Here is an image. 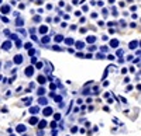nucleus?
Here are the masks:
<instances>
[{"instance_id":"f257e3e1","label":"nucleus","mask_w":141,"mask_h":136,"mask_svg":"<svg viewBox=\"0 0 141 136\" xmlns=\"http://www.w3.org/2000/svg\"><path fill=\"white\" fill-rule=\"evenodd\" d=\"M33 73H34V69H33V66H28L26 69V75L27 76H33Z\"/></svg>"},{"instance_id":"f03ea898","label":"nucleus","mask_w":141,"mask_h":136,"mask_svg":"<svg viewBox=\"0 0 141 136\" xmlns=\"http://www.w3.org/2000/svg\"><path fill=\"white\" fill-rule=\"evenodd\" d=\"M1 48L4 49V51H7V49H10V48H11V42H10V41H6L4 44H3V46H1Z\"/></svg>"},{"instance_id":"7ed1b4c3","label":"nucleus","mask_w":141,"mask_h":136,"mask_svg":"<svg viewBox=\"0 0 141 136\" xmlns=\"http://www.w3.org/2000/svg\"><path fill=\"white\" fill-rule=\"evenodd\" d=\"M110 46L111 48H117V46H119V41L117 39H111L110 41Z\"/></svg>"},{"instance_id":"20e7f679","label":"nucleus","mask_w":141,"mask_h":136,"mask_svg":"<svg viewBox=\"0 0 141 136\" xmlns=\"http://www.w3.org/2000/svg\"><path fill=\"white\" fill-rule=\"evenodd\" d=\"M1 13H3V14L10 13V7H9V6H3V7H1Z\"/></svg>"},{"instance_id":"39448f33","label":"nucleus","mask_w":141,"mask_h":136,"mask_svg":"<svg viewBox=\"0 0 141 136\" xmlns=\"http://www.w3.org/2000/svg\"><path fill=\"white\" fill-rule=\"evenodd\" d=\"M21 62H23V58H21V55H17V56L14 58V63H17V65H18V63H21Z\"/></svg>"},{"instance_id":"423d86ee","label":"nucleus","mask_w":141,"mask_h":136,"mask_svg":"<svg viewBox=\"0 0 141 136\" xmlns=\"http://www.w3.org/2000/svg\"><path fill=\"white\" fill-rule=\"evenodd\" d=\"M137 45H138V42H137V41H133V42H130V45H128V46H130V49H136Z\"/></svg>"},{"instance_id":"0eeeda50","label":"nucleus","mask_w":141,"mask_h":136,"mask_svg":"<svg viewBox=\"0 0 141 136\" xmlns=\"http://www.w3.org/2000/svg\"><path fill=\"white\" fill-rule=\"evenodd\" d=\"M47 31H48V28H47V27H45V25H42V27H41V28H40V32H41V34H45Z\"/></svg>"},{"instance_id":"6e6552de","label":"nucleus","mask_w":141,"mask_h":136,"mask_svg":"<svg viewBox=\"0 0 141 136\" xmlns=\"http://www.w3.org/2000/svg\"><path fill=\"white\" fill-rule=\"evenodd\" d=\"M76 48H78V49H82V48H83V42H76Z\"/></svg>"},{"instance_id":"1a4fd4ad","label":"nucleus","mask_w":141,"mask_h":136,"mask_svg":"<svg viewBox=\"0 0 141 136\" xmlns=\"http://www.w3.org/2000/svg\"><path fill=\"white\" fill-rule=\"evenodd\" d=\"M38 102H40L41 105H45V104H47V100H45V98H40V100H38Z\"/></svg>"},{"instance_id":"9d476101","label":"nucleus","mask_w":141,"mask_h":136,"mask_svg":"<svg viewBox=\"0 0 141 136\" xmlns=\"http://www.w3.org/2000/svg\"><path fill=\"white\" fill-rule=\"evenodd\" d=\"M95 41H96V38H95V37H88V42H90V44H92V42H95Z\"/></svg>"},{"instance_id":"9b49d317","label":"nucleus","mask_w":141,"mask_h":136,"mask_svg":"<svg viewBox=\"0 0 141 136\" xmlns=\"http://www.w3.org/2000/svg\"><path fill=\"white\" fill-rule=\"evenodd\" d=\"M38 81L44 84V83H45V77H44V76H40V77H38Z\"/></svg>"},{"instance_id":"f8f14e48","label":"nucleus","mask_w":141,"mask_h":136,"mask_svg":"<svg viewBox=\"0 0 141 136\" xmlns=\"http://www.w3.org/2000/svg\"><path fill=\"white\" fill-rule=\"evenodd\" d=\"M23 24H24V21H23L21 18H17V25H18V27H21Z\"/></svg>"},{"instance_id":"ddd939ff","label":"nucleus","mask_w":141,"mask_h":136,"mask_svg":"<svg viewBox=\"0 0 141 136\" xmlns=\"http://www.w3.org/2000/svg\"><path fill=\"white\" fill-rule=\"evenodd\" d=\"M51 114V108H45L44 110V115H49Z\"/></svg>"},{"instance_id":"4468645a","label":"nucleus","mask_w":141,"mask_h":136,"mask_svg":"<svg viewBox=\"0 0 141 136\" xmlns=\"http://www.w3.org/2000/svg\"><path fill=\"white\" fill-rule=\"evenodd\" d=\"M62 39H64L62 35H57V37H55V41H57V42H59V41H62Z\"/></svg>"},{"instance_id":"2eb2a0df","label":"nucleus","mask_w":141,"mask_h":136,"mask_svg":"<svg viewBox=\"0 0 141 136\" xmlns=\"http://www.w3.org/2000/svg\"><path fill=\"white\" fill-rule=\"evenodd\" d=\"M65 42L68 45H70V44H73V39H70V38H68V39H65Z\"/></svg>"},{"instance_id":"dca6fc26","label":"nucleus","mask_w":141,"mask_h":136,"mask_svg":"<svg viewBox=\"0 0 141 136\" xmlns=\"http://www.w3.org/2000/svg\"><path fill=\"white\" fill-rule=\"evenodd\" d=\"M24 129H26V128L23 126V125H20V126H17V131H18V132H23V131H24Z\"/></svg>"},{"instance_id":"f3484780","label":"nucleus","mask_w":141,"mask_h":136,"mask_svg":"<svg viewBox=\"0 0 141 136\" xmlns=\"http://www.w3.org/2000/svg\"><path fill=\"white\" fill-rule=\"evenodd\" d=\"M45 125H47L45 121H41V122H40V128H45Z\"/></svg>"},{"instance_id":"a211bd4d","label":"nucleus","mask_w":141,"mask_h":136,"mask_svg":"<svg viewBox=\"0 0 141 136\" xmlns=\"http://www.w3.org/2000/svg\"><path fill=\"white\" fill-rule=\"evenodd\" d=\"M30 111H33V114H37V112H38V108H37V107H34V108H31Z\"/></svg>"},{"instance_id":"6ab92c4d","label":"nucleus","mask_w":141,"mask_h":136,"mask_svg":"<svg viewBox=\"0 0 141 136\" xmlns=\"http://www.w3.org/2000/svg\"><path fill=\"white\" fill-rule=\"evenodd\" d=\"M48 41H49V37H44V38H42V42H44V44H47Z\"/></svg>"},{"instance_id":"aec40b11","label":"nucleus","mask_w":141,"mask_h":136,"mask_svg":"<svg viewBox=\"0 0 141 136\" xmlns=\"http://www.w3.org/2000/svg\"><path fill=\"white\" fill-rule=\"evenodd\" d=\"M35 122H37V118H31L30 119V123H31V125H34Z\"/></svg>"},{"instance_id":"412c9836","label":"nucleus","mask_w":141,"mask_h":136,"mask_svg":"<svg viewBox=\"0 0 141 136\" xmlns=\"http://www.w3.org/2000/svg\"><path fill=\"white\" fill-rule=\"evenodd\" d=\"M96 58H97V59H103V58H105V56H103L102 53H97V55H96Z\"/></svg>"},{"instance_id":"4be33fe9","label":"nucleus","mask_w":141,"mask_h":136,"mask_svg":"<svg viewBox=\"0 0 141 136\" xmlns=\"http://www.w3.org/2000/svg\"><path fill=\"white\" fill-rule=\"evenodd\" d=\"M38 94H40V96L41 94H44V88H40V90H38Z\"/></svg>"},{"instance_id":"5701e85b","label":"nucleus","mask_w":141,"mask_h":136,"mask_svg":"<svg viewBox=\"0 0 141 136\" xmlns=\"http://www.w3.org/2000/svg\"><path fill=\"white\" fill-rule=\"evenodd\" d=\"M16 45H17V46H18V48H20V46H21V41H17V42H16Z\"/></svg>"},{"instance_id":"b1692460","label":"nucleus","mask_w":141,"mask_h":136,"mask_svg":"<svg viewBox=\"0 0 141 136\" xmlns=\"http://www.w3.org/2000/svg\"><path fill=\"white\" fill-rule=\"evenodd\" d=\"M24 46H26L27 49H30V48H31V44H30V42H28V44H26V45H24Z\"/></svg>"},{"instance_id":"393cba45","label":"nucleus","mask_w":141,"mask_h":136,"mask_svg":"<svg viewBox=\"0 0 141 136\" xmlns=\"http://www.w3.org/2000/svg\"><path fill=\"white\" fill-rule=\"evenodd\" d=\"M10 38H11V39H17V35H14L13 34V35H10Z\"/></svg>"},{"instance_id":"a878e982","label":"nucleus","mask_w":141,"mask_h":136,"mask_svg":"<svg viewBox=\"0 0 141 136\" xmlns=\"http://www.w3.org/2000/svg\"><path fill=\"white\" fill-rule=\"evenodd\" d=\"M37 67H38V69H41V67H42V63H41V62H40V63H37Z\"/></svg>"},{"instance_id":"bb28decb","label":"nucleus","mask_w":141,"mask_h":136,"mask_svg":"<svg viewBox=\"0 0 141 136\" xmlns=\"http://www.w3.org/2000/svg\"><path fill=\"white\" fill-rule=\"evenodd\" d=\"M0 4H1V0H0Z\"/></svg>"},{"instance_id":"cd10ccee","label":"nucleus","mask_w":141,"mask_h":136,"mask_svg":"<svg viewBox=\"0 0 141 136\" xmlns=\"http://www.w3.org/2000/svg\"><path fill=\"white\" fill-rule=\"evenodd\" d=\"M140 46H141V42H140Z\"/></svg>"}]
</instances>
